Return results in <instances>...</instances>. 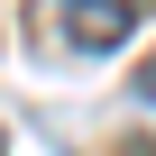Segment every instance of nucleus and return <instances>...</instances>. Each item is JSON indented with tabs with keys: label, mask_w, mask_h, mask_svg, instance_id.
Returning a JSON list of instances; mask_svg holds the SVG:
<instances>
[{
	"label": "nucleus",
	"mask_w": 156,
	"mask_h": 156,
	"mask_svg": "<svg viewBox=\"0 0 156 156\" xmlns=\"http://www.w3.org/2000/svg\"><path fill=\"white\" fill-rule=\"evenodd\" d=\"M64 28H73L83 55H101V46H119L138 28V0H64Z\"/></svg>",
	"instance_id": "1"
},
{
	"label": "nucleus",
	"mask_w": 156,
	"mask_h": 156,
	"mask_svg": "<svg viewBox=\"0 0 156 156\" xmlns=\"http://www.w3.org/2000/svg\"><path fill=\"white\" fill-rule=\"evenodd\" d=\"M138 92H147V101H156V64H147V83H138Z\"/></svg>",
	"instance_id": "2"
}]
</instances>
